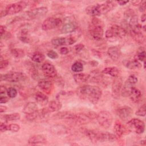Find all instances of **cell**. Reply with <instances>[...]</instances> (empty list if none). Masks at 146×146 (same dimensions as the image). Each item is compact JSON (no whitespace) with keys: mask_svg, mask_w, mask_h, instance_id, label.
<instances>
[{"mask_svg":"<svg viewBox=\"0 0 146 146\" xmlns=\"http://www.w3.org/2000/svg\"><path fill=\"white\" fill-rule=\"evenodd\" d=\"M146 9V2L145 1H142V2L139 5V10L140 12L145 11Z\"/></svg>","mask_w":146,"mask_h":146,"instance_id":"obj_45","label":"cell"},{"mask_svg":"<svg viewBox=\"0 0 146 146\" xmlns=\"http://www.w3.org/2000/svg\"><path fill=\"white\" fill-rule=\"evenodd\" d=\"M0 131L1 132L8 131V124L5 123H1L0 124Z\"/></svg>","mask_w":146,"mask_h":146,"instance_id":"obj_44","label":"cell"},{"mask_svg":"<svg viewBox=\"0 0 146 146\" xmlns=\"http://www.w3.org/2000/svg\"><path fill=\"white\" fill-rule=\"evenodd\" d=\"M20 129V126L17 124H8V131L13 132H17Z\"/></svg>","mask_w":146,"mask_h":146,"instance_id":"obj_40","label":"cell"},{"mask_svg":"<svg viewBox=\"0 0 146 146\" xmlns=\"http://www.w3.org/2000/svg\"><path fill=\"white\" fill-rule=\"evenodd\" d=\"M145 59V52L144 50H143L137 53V54L136 55V58L135 59H137L139 61H144Z\"/></svg>","mask_w":146,"mask_h":146,"instance_id":"obj_42","label":"cell"},{"mask_svg":"<svg viewBox=\"0 0 146 146\" xmlns=\"http://www.w3.org/2000/svg\"><path fill=\"white\" fill-rule=\"evenodd\" d=\"M102 73L115 78L119 76V70L116 67H108L104 68L102 71Z\"/></svg>","mask_w":146,"mask_h":146,"instance_id":"obj_28","label":"cell"},{"mask_svg":"<svg viewBox=\"0 0 146 146\" xmlns=\"http://www.w3.org/2000/svg\"><path fill=\"white\" fill-rule=\"evenodd\" d=\"M1 81L5 80L10 82H19L27 79L25 74L21 72H10L1 75Z\"/></svg>","mask_w":146,"mask_h":146,"instance_id":"obj_7","label":"cell"},{"mask_svg":"<svg viewBox=\"0 0 146 146\" xmlns=\"http://www.w3.org/2000/svg\"><path fill=\"white\" fill-rule=\"evenodd\" d=\"M9 65V62L7 60H3L2 57L1 56V62H0V68L2 70L3 68H5Z\"/></svg>","mask_w":146,"mask_h":146,"instance_id":"obj_43","label":"cell"},{"mask_svg":"<svg viewBox=\"0 0 146 146\" xmlns=\"http://www.w3.org/2000/svg\"><path fill=\"white\" fill-rule=\"evenodd\" d=\"M9 101V98L7 97H6L5 95H1L0 97V103L2 104V103H6Z\"/></svg>","mask_w":146,"mask_h":146,"instance_id":"obj_48","label":"cell"},{"mask_svg":"<svg viewBox=\"0 0 146 146\" xmlns=\"http://www.w3.org/2000/svg\"><path fill=\"white\" fill-rule=\"evenodd\" d=\"M84 47V44H76L74 46V50L76 51V52H80V51H82Z\"/></svg>","mask_w":146,"mask_h":146,"instance_id":"obj_46","label":"cell"},{"mask_svg":"<svg viewBox=\"0 0 146 146\" xmlns=\"http://www.w3.org/2000/svg\"><path fill=\"white\" fill-rule=\"evenodd\" d=\"M59 52H60V54L66 55V54H67L69 52V50L66 47H62L60 48Z\"/></svg>","mask_w":146,"mask_h":146,"instance_id":"obj_47","label":"cell"},{"mask_svg":"<svg viewBox=\"0 0 146 146\" xmlns=\"http://www.w3.org/2000/svg\"><path fill=\"white\" fill-rule=\"evenodd\" d=\"M89 75V80L90 79L91 81L95 83H99L102 82L103 80L102 74H101V72L98 70L92 71L90 72Z\"/></svg>","mask_w":146,"mask_h":146,"instance_id":"obj_29","label":"cell"},{"mask_svg":"<svg viewBox=\"0 0 146 146\" xmlns=\"http://www.w3.org/2000/svg\"><path fill=\"white\" fill-rule=\"evenodd\" d=\"M140 144H141V145H145V140H141V142H140Z\"/></svg>","mask_w":146,"mask_h":146,"instance_id":"obj_55","label":"cell"},{"mask_svg":"<svg viewBox=\"0 0 146 146\" xmlns=\"http://www.w3.org/2000/svg\"><path fill=\"white\" fill-rule=\"evenodd\" d=\"M20 117H21V116L18 113H13L6 114L2 116V119L4 120L5 122L18 120L20 119Z\"/></svg>","mask_w":146,"mask_h":146,"instance_id":"obj_33","label":"cell"},{"mask_svg":"<svg viewBox=\"0 0 146 146\" xmlns=\"http://www.w3.org/2000/svg\"><path fill=\"white\" fill-rule=\"evenodd\" d=\"M123 63L127 68L131 70L138 69L141 67L140 62L137 59H134L133 60H125L123 62Z\"/></svg>","mask_w":146,"mask_h":146,"instance_id":"obj_21","label":"cell"},{"mask_svg":"<svg viewBox=\"0 0 146 146\" xmlns=\"http://www.w3.org/2000/svg\"><path fill=\"white\" fill-rule=\"evenodd\" d=\"M76 29V26L75 23L72 22H68L63 25L61 29V32L62 34H67L75 31Z\"/></svg>","mask_w":146,"mask_h":146,"instance_id":"obj_26","label":"cell"},{"mask_svg":"<svg viewBox=\"0 0 146 146\" xmlns=\"http://www.w3.org/2000/svg\"><path fill=\"white\" fill-rule=\"evenodd\" d=\"M38 110V106L35 102H30L27 103L23 108V112L25 114H30Z\"/></svg>","mask_w":146,"mask_h":146,"instance_id":"obj_23","label":"cell"},{"mask_svg":"<svg viewBox=\"0 0 146 146\" xmlns=\"http://www.w3.org/2000/svg\"><path fill=\"white\" fill-rule=\"evenodd\" d=\"M28 143L31 145H36V144H45L47 143L46 139L42 135H36L31 136L28 140Z\"/></svg>","mask_w":146,"mask_h":146,"instance_id":"obj_17","label":"cell"},{"mask_svg":"<svg viewBox=\"0 0 146 146\" xmlns=\"http://www.w3.org/2000/svg\"><path fill=\"white\" fill-rule=\"evenodd\" d=\"M19 38L23 43H29L30 42V36L27 30H22L19 33Z\"/></svg>","mask_w":146,"mask_h":146,"instance_id":"obj_35","label":"cell"},{"mask_svg":"<svg viewBox=\"0 0 146 146\" xmlns=\"http://www.w3.org/2000/svg\"><path fill=\"white\" fill-rule=\"evenodd\" d=\"M127 125L129 129L138 134H141L145 131L144 123L137 118H133L129 120Z\"/></svg>","mask_w":146,"mask_h":146,"instance_id":"obj_12","label":"cell"},{"mask_svg":"<svg viewBox=\"0 0 146 146\" xmlns=\"http://www.w3.org/2000/svg\"><path fill=\"white\" fill-rule=\"evenodd\" d=\"M42 71L45 76L48 78H55L57 76V71L54 65L50 63H44L42 66Z\"/></svg>","mask_w":146,"mask_h":146,"instance_id":"obj_14","label":"cell"},{"mask_svg":"<svg viewBox=\"0 0 146 146\" xmlns=\"http://www.w3.org/2000/svg\"><path fill=\"white\" fill-rule=\"evenodd\" d=\"M27 3L25 1H19L8 5L5 9L7 15L17 14L22 11L27 6Z\"/></svg>","mask_w":146,"mask_h":146,"instance_id":"obj_11","label":"cell"},{"mask_svg":"<svg viewBox=\"0 0 146 146\" xmlns=\"http://www.w3.org/2000/svg\"><path fill=\"white\" fill-rule=\"evenodd\" d=\"M51 43L53 46L55 47H59L60 46L68 44V42L67 38H62V37H56L54 38L51 39Z\"/></svg>","mask_w":146,"mask_h":146,"instance_id":"obj_31","label":"cell"},{"mask_svg":"<svg viewBox=\"0 0 146 146\" xmlns=\"http://www.w3.org/2000/svg\"><path fill=\"white\" fill-rule=\"evenodd\" d=\"M127 34V31L121 26L113 25L110 29L106 30L105 36L107 38H112L113 37L123 38Z\"/></svg>","mask_w":146,"mask_h":146,"instance_id":"obj_8","label":"cell"},{"mask_svg":"<svg viewBox=\"0 0 146 146\" xmlns=\"http://www.w3.org/2000/svg\"><path fill=\"white\" fill-rule=\"evenodd\" d=\"M115 2L106 1L101 4L88 6L86 9V12L88 15L91 16H100L111 11L115 6Z\"/></svg>","mask_w":146,"mask_h":146,"instance_id":"obj_3","label":"cell"},{"mask_svg":"<svg viewBox=\"0 0 146 146\" xmlns=\"http://www.w3.org/2000/svg\"><path fill=\"white\" fill-rule=\"evenodd\" d=\"M77 95L82 99L88 100L92 104H96L102 95V91L98 86L84 85L76 91Z\"/></svg>","mask_w":146,"mask_h":146,"instance_id":"obj_1","label":"cell"},{"mask_svg":"<svg viewBox=\"0 0 146 146\" xmlns=\"http://www.w3.org/2000/svg\"><path fill=\"white\" fill-rule=\"evenodd\" d=\"M7 110V107L5 106H0V112L3 113L5 111H6Z\"/></svg>","mask_w":146,"mask_h":146,"instance_id":"obj_53","label":"cell"},{"mask_svg":"<svg viewBox=\"0 0 146 146\" xmlns=\"http://www.w3.org/2000/svg\"><path fill=\"white\" fill-rule=\"evenodd\" d=\"M132 109L127 106H124L119 107L117 110V114L119 117L124 121L130 119L132 115Z\"/></svg>","mask_w":146,"mask_h":146,"instance_id":"obj_15","label":"cell"},{"mask_svg":"<svg viewBox=\"0 0 146 146\" xmlns=\"http://www.w3.org/2000/svg\"><path fill=\"white\" fill-rule=\"evenodd\" d=\"M35 99L38 104L42 106H46L48 103V98L44 94L38 92L35 95Z\"/></svg>","mask_w":146,"mask_h":146,"instance_id":"obj_19","label":"cell"},{"mask_svg":"<svg viewBox=\"0 0 146 146\" xmlns=\"http://www.w3.org/2000/svg\"><path fill=\"white\" fill-rule=\"evenodd\" d=\"M48 12V9L46 7H40L34 9L32 10L26 11L22 14L14 18L13 21H19L24 20H32L44 17Z\"/></svg>","mask_w":146,"mask_h":146,"instance_id":"obj_4","label":"cell"},{"mask_svg":"<svg viewBox=\"0 0 146 146\" xmlns=\"http://www.w3.org/2000/svg\"><path fill=\"white\" fill-rule=\"evenodd\" d=\"M89 74L84 73H79L74 75V79L75 82L79 84L86 82L89 80Z\"/></svg>","mask_w":146,"mask_h":146,"instance_id":"obj_30","label":"cell"},{"mask_svg":"<svg viewBox=\"0 0 146 146\" xmlns=\"http://www.w3.org/2000/svg\"><path fill=\"white\" fill-rule=\"evenodd\" d=\"M107 54L112 60L116 61L120 58L121 52L118 47L114 46L108 48L107 50Z\"/></svg>","mask_w":146,"mask_h":146,"instance_id":"obj_18","label":"cell"},{"mask_svg":"<svg viewBox=\"0 0 146 146\" xmlns=\"http://www.w3.org/2000/svg\"><path fill=\"white\" fill-rule=\"evenodd\" d=\"M7 89L6 88V87L5 86H1L0 87V94L1 95H3V94H5V92H7Z\"/></svg>","mask_w":146,"mask_h":146,"instance_id":"obj_50","label":"cell"},{"mask_svg":"<svg viewBox=\"0 0 146 146\" xmlns=\"http://www.w3.org/2000/svg\"><path fill=\"white\" fill-rule=\"evenodd\" d=\"M86 135L92 143L99 142H113L116 140L117 136L108 132L99 130H87L85 132Z\"/></svg>","mask_w":146,"mask_h":146,"instance_id":"obj_2","label":"cell"},{"mask_svg":"<svg viewBox=\"0 0 146 146\" xmlns=\"http://www.w3.org/2000/svg\"><path fill=\"white\" fill-rule=\"evenodd\" d=\"M142 28H143V30H144V31H145V25H144V26H143V27H142Z\"/></svg>","mask_w":146,"mask_h":146,"instance_id":"obj_56","label":"cell"},{"mask_svg":"<svg viewBox=\"0 0 146 146\" xmlns=\"http://www.w3.org/2000/svg\"><path fill=\"white\" fill-rule=\"evenodd\" d=\"M142 1H132V4L133 6H138L142 2Z\"/></svg>","mask_w":146,"mask_h":146,"instance_id":"obj_52","label":"cell"},{"mask_svg":"<svg viewBox=\"0 0 146 146\" xmlns=\"http://www.w3.org/2000/svg\"><path fill=\"white\" fill-rule=\"evenodd\" d=\"M62 104L59 101V100H54L51 101L48 103V109L50 111V112H56L60 110L62 108Z\"/></svg>","mask_w":146,"mask_h":146,"instance_id":"obj_24","label":"cell"},{"mask_svg":"<svg viewBox=\"0 0 146 146\" xmlns=\"http://www.w3.org/2000/svg\"><path fill=\"white\" fill-rule=\"evenodd\" d=\"M137 82V78L133 75H130L125 82L123 86H122L121 95L123 96H129L132 89L135 87V85Z\"/></svg>","mask_w":146,"mask_h":146,"instance_id":"obj_9","label":"cell"},{"mask_svg":"<svg viewBox=\"0 0 146 146\" xmlns=\"http://www.w3.org/2000/svg\"><path fill=\"white\" fill-rule=\"evenodd\" d=\"M71 70L75 72H81L83 70V65L79 62H76L72 65Z\"/></svg>","mask_w":146,"mask_h":146,"instance_id":"obj_37","label":"cell"},{"mask_svg":"<svg viewBox=\"0 0 146 146\" xmlns=\"http://www.w3.org/2000/svg\"><path fill=\"white\" fill-rule=\"evenodd\" d=\"M103 27V23L100 20L96 18H93L89 26L88 32L94 40H100L102 39L104 34Z\"/></svg>","mask_w":146,"mask_h":146,"instance_id":"obj_5","label":"cell"},{"mask_svg":"<svg viewBox=\"0 0 146 146\" xmlns=\"http://www.w3.org/2000/svg\"><path fill=\"white\" fill-rule=\"evenodd\" d=\"M11 54L17 58H21L25 56V51L21 48H14L11 51Z\"/></svg>","mask_w":146,"mask_h":146,"instance_id":"obj_36","label":"cell"},{"mask_svg":"<svg viewBox=\"0 0 146 146\" xmlns=\"http://www.w3.org/2000/svg\"><path fill=\"white\" fill-rule=\"evenodd\" d=\"M146 20V15L145 14H143L141 16V21L142 22H145Z\"/></svg>","mask_w":146,"mask_h":146,"instance_id":"obj_54","label":"cell"},{"mask_svg":"<svg viewBox=\"0 0 146 146\" xmlns=\"http://www.w3.org/2000/svg\"><path fill=\"white\" fill-rule=\"evenodd\" d=\"M6 29H5V27L4 26H2L1 25L0 26V33H1V36L2 37L3 34H5L6 33Z\"/></svg>","mask_w":146,"mask_h":146,"instance_id":"obj_49","label":"cell"},{"mask_svg":"<svg viewBox=\"0 0 146 146\" xmlns=\"http://www.w3.org/2000/svg\"><path fill=\"white\" fill-rule=\"evenodd\" d=\"M74 113L70 111H62L56 113L53 116V117L56 119H63L68 122L72 117Z\"/></svg>","mask_w":146,"mask_h":146,"instance_id":"obj_20","label":"cell"},{"mask_svg":"<svg viewBox=\"0 0 146 146\" xmlns=\"http://www.w3.org/2000/svg\"><path fill=\"white\" fill-rule=\"evenodd\" d=\"M7 95L10 98H14L17 95V91L14 87H10L7 90Z\"/></svg>","mask_w":146,"mask_h":146,"instance_id":"obj_38","label":"cell"},{"mask_svg":"<svg viewBox=\"0 0 146 146\" xmlns=\"http://www.w3.org/2000/svg\"><path fill=\"white\" fill-rule=\"evenodd\" d=\"M128 1H116V2L119 4L120 5L122 6V5H126L127 3H128Z\"/></svg>","mask_w":146,"mask_h":146,"instance_id":"obj_51","label":"cell"},{"mask_svg":"<svg viewBox=\"0 0 146 146\" xmlns=\"http://www.w3.org/2000/svg\"><path fill=\"white\" fill-rule=\"evenodd\" d=\"M123 86V80L121 77L117 76L115 78L112 84V95L114 98L117 99L121 94V91Z\"/></svg>","mask_w":146,"mask_h":146,"instance_id":"obj_13","label":"cell"},{"mask_svg":"<svg viewBox=\"0 0 146 146\" xmlns=\"http://www.w3.org/2000/svg\"><path fill=\"white\" fill-rule=\"evenodd\" d=\"M129 96L130 97V99L132 102L137 103L141 98L142 94H141V91L139 89H137L135 87H134L132 89L131 94Z\"/></svg>","mask_w":146,"mask_h":146,"instance_id":"obj_25","label":"cell"},{"mask_svg":"<svg viewBox=\"0 0 146 146\" xmlns=\"http://www.w3.org/2000/svg\"><path fill=\"white\" fill-rule=\"evenodd\" d=\"M47 55L48 58L52 59H55L58 58V53L52 50H49L47 53Z\"/></svg>","mask_w":146,"mask_h":146,"instance_id":"obj_41","label":"cell"},{"mask_svg":"<svg viewBox=\"0 0 146 146\" xmlns=\"http://www.w3.org/2000/svg\"><path fill=\"white\" fill-rule=\"evenodd\" d=\"M131 35L135 39L136 42L140 44H143L145 40V37L141 32L139 33H134L132 31H130Z\"/></svg>","mask_w":146,"mask_h":146,"instance_id":"obj_34","label":"cell"},{"mask_svg":"<svg viewBox=\"0 0 146 146\" xmlns=\"http://www.w3.org/2000/svg\"><path fill=\"white\" fill-rule=\"evenodd\" d=\"M31 59L35 63H41L42 62L45 58V56L43 54L39 51H35L31 54L30 56Z\"/></svg>","mask_w":146,"mask_h":146,"instance_id":"obj_32","label":"cell"},{"mask_svg":"<svg viewBox=\"0 0 146 146\" xmlns=\"http://www.w3.org/2000/svg\"><path fill=\"white\" fill-rule=\"evenodd\" d=\"M136 115L140 116H144L146 114V108L145 104H144L141 107H140L138 110L136 112Z\"/></svg>","mask_w":146,"mask_h":146,"instance_id":"obj_39","label":"cell"},{"mask_svg":"<svg viewBox=\"0 0 146 146\" xmlns=\"http://www.w3.org/2000/svg\"><path fill=\"white\" fill-rule=\"evenodd\" d=\"M51 131L52 133L54 134H58V135L64 134L68 132L67 128L66 126L61 124H57V125H53L51 128Z\"/></svg>","mask_w":146,"mask_h":146,"instance_id":"obj_27","label":"cell"},{"mask_svg":"<svg viewBox=\"0 0 146 146\" xmlns=\"http://www.w3.org/2000/svg\"><path fill=\"white\" fill-rule=\"evenodd\" d=\"M127 129L119 121H116L114 125V131L116 136L121 137L126 132Z\"/></svg>","mask_w":146,"mask_h":146,"instance_id":"obj_22","label":"cell"},{"mask_svg":"<svg viewBox=\"0 0 146 146\" xmlns=\"http://www.w3.org/2000/svg\"><path fill=\"white\" fill-rule=\"evenodd\" d=\"M38 86L41 90L48 94L50 93L53 88L52 82L46 79H40L38 83Z\"/></svg>","mask_w":146,"mask_h":146,"instance_id":"obj_16","label":"cell"},{"mask_svg":"<svg viewBox=\"0 0 146 146\" xmlns=\"http://www.w3.org/2000/svg\"><path fill=\"white\" fill-rule=\"evenodd\" d=\"M62 24L60 18L55 17H48L45 19L42 24V29L44 31L50 30L60 27Z\"/></svg>","mask_w":146,"mask_h":146,"instance_id":"obj_10","label":"cell"},{"mask_svg":"<svg viewBox=\"0 0 146 146\" xmlns=\"http://www.w3.org/2000/svg\"><path fill=\"white\" fill-rule=\"evenodd\" d=\"M96 119L99 125L104 128H109L113 121L111 113L107 111H102L97 113Z\"/></svg>","mask_w":146,"mask_h":146,"instance_id":"obj_6","label":"cell"}]
</instances>
